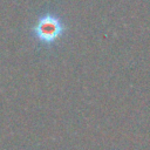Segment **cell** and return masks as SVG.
<instances>
[{
	"mask_svg": "<svg viewBox=\"0 0 150 150\" xmlns=\"http://www.w3.org/2000/svg\"><path fill=\"white\" fill-rule=\"evenodd\" d=\"M32 32L39 42L43 45H52L64 34L66 26L59 15L45 13L39 16Z\"/></svg>",
	"mask_w": 150,
	"mask_h": 150,
	"instance_id": "1",
	"label": "cell"
}]
</instances>
